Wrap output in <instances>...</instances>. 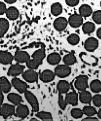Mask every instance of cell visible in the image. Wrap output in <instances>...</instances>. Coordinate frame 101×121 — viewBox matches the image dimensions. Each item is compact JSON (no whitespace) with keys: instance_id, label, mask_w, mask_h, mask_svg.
<instances>
[{"instance_id":"1","label":"cell","mask_w":101,"mask_h":121,"mask_svg":"<svg viewBox=\"0 0 101 121\" xmlns=\"http://www.w3.org/2000/svg\"><path fill=\"white\" fill-rule=\"evenodd\" d=\"M88 77L86 75H80L76 79L74 86L79 91L86 90L88 87Z\"/></svg>"},{"instance_id":"2","label":"cell","mask_w":101,"mask_h":121,"mask_svg":"<svg viewBox=\"0 0 101 121\" xmlns=\"http://www.w3.org/2000/svg\"><path fill=\"white\" fill-rule=\"evenodd\" d=\"M71 68L67 65H59L55 69V73L58 77L64 78L68 76L71 73Z\"/></svg>"},{"instance_id":"3","label":"cell","mask_w":101,"mask_h":121,"mask_svg":"<svg viewBox=\"0 0 101 121\" xmlns=\"http://www.w3.org/2000/svg\"><path fill=\"white\" fill-rule=\"evenodd\" d=\"M68 22L71 27L77 28L83 25V17L79 14L74 13L69 17Z\"/></svg>"},{"instance_id":"4","label":"cell","mask_w":101,"mask_h":121,"mask_svg":"<svg viewBox=\"0 0 101 121\" xmlns=\"http://www.w3.org/2000/svg\"><path fill=\"white\" fill-rule=\"evenodd\" d=\"M15 110L14 106L7 104H3L0 106V116L7 118L14 114Z\"/></svg>"},{"instance_id":"5","label":"cell","mask_w":101,"mask_h":121,"mask_svg":"<svg viewBox=\"0 0 101 121\" xmlns=\"http://www.w3.org/2000/svg\"><path fill=\"white\" fill-rule=\"evenodd\" d=\"M25 96L26 99L32 107L33 110L34 112H38L39 109V104L36 97L31 92L28 90L25 92Z\"/></svg>"},{"instance_id":"6","label":"cell","mask_w":101,"mask_h":121,"mask_svg":"<svg viewBox=\"0 0 101 121\" xmlns=\"http://www.w3.org/2000/svg\"><path fill=\"white\" fill-rule=\"evenodd\" d=\"M68 24V20L64 17H60L55 20L53 26L57 31L62 32L66 29Z\"/></svg>"},{"instance_id":"7","label":"cell","mask_w":101,"mask_h":121,"mask_svg":"<svg viewBox=\"0 0 101 121\" xmlns=\"http://www.w3.org/2000/svg\"><path fill=\"white\" fill-rule=\"evenodd\" d=\"M99 46V42L94 37H89L85 40L84 43L85 49L88 51L92 52L96 50Z\"/></svg>"},{"instance_id":"8","label":"cell","mask_w":101,"mask_h":121,"mask_svg":"<svg viewBox=\"0 0 101 121\" xmlns=\"http://www.w3.org/2000/svg\"><path fill=\"white\" fill-rule=\"evenodd\" d=\"M12 84L15 88L21 94L25 93L28 88L27 84L17 78H14L12 79Z\"/></svg>"},{"instance_id":"9","label":"cell","mask_w":101,"mask_h":121,"mask_svg":"<svg viewBox=\"0 0 101 121\" xmlns=\"http://www.w3.org/2000/svg\"><path fill=\"white\" fill-rule=\"evenodd\" d=\"M22 77L28 82L33 83L37 81L38 75L34 70L30 69L25 71L22 73Z\"/></svg>"},{"instance_id":"10","label":"cell","mask_w":101,"mask_h":121,"mask_svg":"<svg viewBox=\"0 0 101 121\" xmlns=\"http://www.w3.org/2000/svg\"><path fill=\"white\" fill-rule=\"evenodd\" d=\"M29 113V110L27 106L20 104L18 106L14 114L17 117L24 118L27 117Z\"/></svg>"},{"instance_id":"11","label":"cell","mask_w":101,"mask_h":121,"mask_svg":"<svg viewBox=\"0 0 101 121\" xmlns=\"http://www.w3.org/2000/svg\"><path fill=\"white\" fill-rule=\"evenodd\" d=\"M14 58L16 61L20 63H27L30 59L28 53L24 51H18L14 55Z\"/></svg>"},{"instance_id":"12","label":"cell","mask_w":101,"mask_h":121,"mask_svg":"<svg viewBox=\"0 0 101 121\" xmlns=\"http://www.w3.org/2000/svg\"><path fill=\"white\" fill-rule=\"evenodd\" d=\"M25 68V66L21 65H13L9 68L8 70V74L11 76H18L23 73Z\"/></svg>"},{"instance_id":"13","label":"cell","mask_w":101,"mask_h":121,"mask_svg":"<svg viewBox=\"0 0 101 121\" xmlns=\"http://www.w3.org/2000/svg\"><path fill=\"white\" fill-rule=\"evenodd\" d=\"M56 74L50 70H45L40 73V78L44 82H49L53 81Z\"/></svg>"},{"instance_id":"14","label":"cell","mask_w":101,"mask_h":121,"mask_svg":"<svg viewBox=\"0 0 101 121\" xmlns=\"http://www.w3.org/2000/svg\"><path fill=\"white\" fill-rule=\"evenodd\" d=\"M13 56L8 51H0V63L3 65H9L12 63Z\"/></svg>"},{"instance_id":"15","label":"cell","mask_w":101,"mask_h":121,"mask_svg":"<svg viewBox=\"0 0 101 121\" xmlns=\"http://www.w3.org/2000/svg\"><path fill=\"white\" fill-rule=\"evenodd\" d=\"M5 14L8 19L11 21H14L18 18L19 12L17 8L11 7L7 9Z\"/></svg>"},{"instance_id":"16","label":"cell","mask_w":101,"mask_h":121,"mask_svg":"<svg viewBox=\"0 0 101 121\" xmlns=\"http://www.w3.org/2000/svg\"><path fill=\"white\" fill-rule=\"evenodd\" d=\"M92 96L91 93L87 90L80 91L79 95V99L81 103L84 104H90L92 101Z\"/></svg>"},{"instance_id":"17","label":"cell","mask_w":101,"mask_h":121,"mask_svg":"<svg viewBox=\"0 0 101 121\" xmlns=\"http://www.w3.org/2000/svg\"><path fill=\"white\" fill-rule=\"evenodd\" d=\"M65 98L68 104L72 106H76L78 105L79 95L75 91H72L67 93Z\"/></svg>"},{"instance_id":"18","label":"cell","mask_w":101,"mask_h":121,"mask_svg":"<svg viewBox=\"0 0 101 121\" xmlns=\"http://www.w3.org/2000/svg\"><path fill=\"white\" fill-rule=\"evenodd\" d=\"M93 10L91 6L87 4H83L79 8V14L84 18L88 17L92 15Z\"/></svg>"},{"instance_id":"19","label":"cell","mask_w":101,"mask_h":121,"mask_svg":"<svg viewBox=\"0 0 101 121\" xmlns=\"http://www.w3.org/2000/svg\"><path fill=\"white\" fill-rule=\"evenodd\" d=\"M70 88V84L65 80L60 81L57 84V89L59 94H66L69 91Z\"/></svg>"},{"instance_id":"20","label":"cell","mask_w":101,"mask_h":121,"mask_svg":"<svg viewBox=\"0 0 101 121\" xmlns=\"http://www.w3.org/2000/svg\"><path fill=\"white\" fill-rule=\"evenodd\" d=\"M45 56V50L44 47H42L41 48L35 51L32 55V59L34 60L42 63L43 59Z\"/></svg>"},{"instance_id":"21","label":"cell","mask_w":101,"mask_h":121,"mask_svg":"<svg viewBox=\"0 0 101 121\" xmlns=\"http://www.w3.org/2000/svg\"><path fill=\"white\" fill-rule=\"evenodd\" d=\"M11 88L10 82L6 78L0 77V89L3 93H8L10 91Z\"/></svg>"},{"instance_id":"22","label":"cell","mask_w":101,"mask_h":121,"mask_svg":"<svg viewBox=\"0 0 101 121\" xmlns=\"http://www.w3.org/2000/svg\"><path fill=\"white\" fill-rule=\"evenodd\" d=\"M96 26L95 24L92 22L87 21L83 24L82 26V30L84 33L89 35L95 31Z\"/></svg>"},{"instance_id":"23","label":"cell","mask_w":101,"mask_h":121,"mask_svg":"<svg viewBox=\"0 0 101 121\" xmlns=\"http://www.w3.org/2000/svg\"><path fill=\"white\" fill-rule=\"evenodd\" d=\"M8 21L6 18H0V38L5 35L9 28Z\"/></svg>"},{"instance_id":"24","label":"cell","mask_w":101,"mask_h":121,"mask_svg":"<svg viewBox=\"0 0 101 121\" xmlns=\"http://www.w3.org/2000/svg\"><path fill=\"white\" fill-rule=\"evenodd\" d=\"M61 60V56L58 53L54 52L50 54L47 57V60L52 65H58Z\"/></svg>"},{"instance_id":"25","label":"cell","mask_w":101,"mask_h":121,"mask_svg":"<svg viewBox=\"0 0 101 121\" xmlns=\"http://www.w3.org/2000/svg\"><path fill=\"white\" fill-rule=\"evenodd\" d=\"M50 11L53 15L56 17L60 15L63 12L62 5L59 3H53L51 6Z\"/></svg>"},{"instance_id":"26","label":"cell","mask_w":101,"mask_h":121,"mask_svg":"<svg viewBox=\"0 0 101 121\" xmlns=\"http://www.w3.org/2000/svg\"><path fill=\"white\" fill-rule=\"evenodd\" d=\"M7 99L9 102L16 106H18L21 104L22 100V97L19 94L16 93H10L8 94Z\"/></svg>"},{"instance_id":"27","label":"cell","mask_w":101,"mask_h":121,"mask_svg":"<svg viewBox=\"0 0 101 121\" xmlns=\"http://www.w3.org/2000/svg\"><path fill=\"white\" fill-rule=\"evenodd\" d=\"M76 58L73 53H69L66 54L63 58V62L65 65L71 66L75 64L76 62Z\"/></svg>"},{"instance_id":"28","label":"cell","mask_w":101,"mask_h":121,"mask_svg":"<svg viewBox=\"0 0 101 121\" xmlns=\"http://www.w3.org/2000/svg\"><path fill=\"white\" fill-rule=\"evenodd\" d=\"M91 91L94 93H99L101 91V81L99 80H93L89 84Z\"/></svg>"},{"instance_id":"29","label":"cell","mask_w":101,"mask_h":121,"mask_svg":"<svg viewBox=\"0 0 101 121\" xmlns=\"http://www.w3.org/2000/svg\"><path fill=\"white\" fill-rule=\"evenodd\" d=\"M84 114L87 116H93L97 114V112L96 109L93 106H86L82 109Z\"/></svg>"},{"instance_id":"30","label":"cell","mask_w":101,"mask_h":121,"mask_svg":"<svg viewBox=\"0 0 101 121\" xmlns=\"http://www.w3.org/2000/svg\"><path fill=\"white\" fill-rule=\"evenodd\" d=\"M36 115L37 117L43 121H52V115L49 112H37Z\"/></svg>"},{"instance_id":"31","label":"cell","mask_w":101,"mask_h":121,"mask_svg":"<svg viewBox=\"0 0 101 121\" xmlns=\"http://www.w3.org/2000/svg\"><path fill=\"white\" fill-rule=\"evenodd\" d=\"M67 42L72 45H76L79 43L80 38L76 34H72L67 38Z\"/></svg>"},{"instance_id":"32","label":"cell","mask_w":101,"mask_h":121,"mask_svg":"<svg viewBox=\"0 0 101 121\" xmlns=\"http://www.w3.org/2000/svg\"><path fill=\"white\" fill-rule=\"evenodd\" d=\"M81 58L82 60L88 64H93L96 63L97 60L94 57L92 56L86 54H81Z\"/></svg>"},{"instance_id":"33","label":"cell","mask_w":101,"mask_h":121,"mask_svg":"<svg viewBox=\"0 0 101 121\" xmlns=\"http://www.w3.org/2000/svg\"><path fill=\"white\" fill-rule=\"evenodd\" d=\"M71 114L73 117L75 119L80 118L83 116V111L80 108H75L72 109Z\"/></svg>"},{"instance_id":"34","label":"cell","mask_w":101,"mask_h":121,"mask_svg":"<svg viewBox=\"0 0 101 121\" xmlns=\"http://www.w3.org/2000/svg\"><path fill=\"white\" fill-rule=\"evenodd\" d=\"M58 103L59 106L62 110H65L68 104L66 98H64L62 94H59Z\"/></svg>"},{"instance_id":"35","label":"cell","mask_w":101,"mask_h":121,"mask_svg":"<svg viewBox=\"0 0 101 121\" xmlns=\"http://www.w3.org/2000/svg\"><path fill=\"white\" fill-rule=\"evenodd\" d=\"M93 22L97 24H101V10H97L93 12L92 14Z\"/></svg>"},{"instance_id":"36","label":"cell","mask_w":101,"mask_h":121,"mask_svg":"<svg viewBox=\"0 0 101 121\" xmlns=\"http://www.w3.org/2000/svg\"><path fill=\"white\" fill-rule=\"evenodd\" d=\"M92 102L93 105L96 107H101V95L96 94L92 98Z\"/></svg>"},{"instance_id":"37","label":"cell","mask_w":101,"mask_h":121,"mask_svg":"<svg viewBox=\"0 0 101 121\" xmlns=\"http://www.w3.org/2000/svg\"><path fill=\"white\" fill-rule=\"evenodd\" d=\"M66 4L70 7H74L78 4L80 0H65Z\"/></svg>"},{"instance_id":"38","label":"cell","mask_w":101,"mask_h":121,"mask_svg":"<svg viewBox=\"0 0 101 121\" xmlns=\"http://www.w3.org/2000/svg\"><path fill=\"white\" fill-rule=\"evenodd\" d=\"M7 10V7L5 3L0 2V15H3L5 14Z\"/></svg>"},{"instance_id":"39","label":"cell","mask_w":101,"mask_h":121,"mask_svg":"<svg viewBox=\"0 0 101 121\" xmlns=\"http://www.w3.org/2000/svg\"><path fill=\"white\" fill-rule=\"evenodd\" d=\"M82 121H98L99 119L98 118L94 117L93 116H87V117L83 119Z\"/></svg>"},{"instance_id":"40","label":"cell","mask_w":101,"mask_h":121,"mask_svg":"<svg viewBox=\"0 0 101 121\" xmlns=\"http://www.w3.org/2000/svg\"><path fill=\"white\" fill-rule=\"evenodd\" d=\"M3 100H4V96L3 94V92L0 89V106L3 104Z\"/></svg>"},{"instance_id":"41","label":"cell","mask_w":101,"mask_h":121,"mask_svg":"<svg viewBox=\"0 0 101 121\" xmlns=\"http://www.w3.org/2000/svg\"><path fill=\"white\" fill-rule=\"evenodd\" d=\"M96 35L99 39L101 40V27L97 29L96 32Z\"/></svg>"},{"instance_id":"42","label":"cell","mask_w":101,"mask_h":121,"mask_svg":"<svg viewBox=\"0 0 101 121\" xmlns=\"http://www.w3.org/2000/svg\"><path fill=\"white\" fill-rule=\"evenodd\" d=\"M5 3L8 4H13L15 3L17 0H4Z\"/></svg>"},{"instance_id":"43","label":"cell","mask_w":101,"mask_h":121,"mask_svg":"<svg viewBox=\"0 0 101 121\" xmlns=\"http://www.w3.org/2000/svg\"><path fill=\"white\" fill-rule=\"evenodd\" d=\"M97 114L99 118L101 119V108L99 110L98 112H97Z\"/></svg>"},{"instance_id":"44","label":"cell","mask_w":101,"mask_h":121,"mask_svg":"<svg viewBox=\"0 0 101 121\" xmlns=\"http://www.w3.org/2000/svg\"><path fill=\"white\" fill-rule=\"evenodd\" d=\"M30 121H38V120L36 119V118H33L31 120H30Z\"/></svg>"},{"instance_id":"45","label":"cell","mask_w":101,"mask_h":121,"mask_svg":"<svg viewBox=\"0 0 101 121\" xmlns=\"http://www.w3.org/2000/svg\"><path fill=\"white\" fill-rule=\"evenodd\" d=\"M100 6H101V2H100Z\"/></svg>"}]
</instances>
